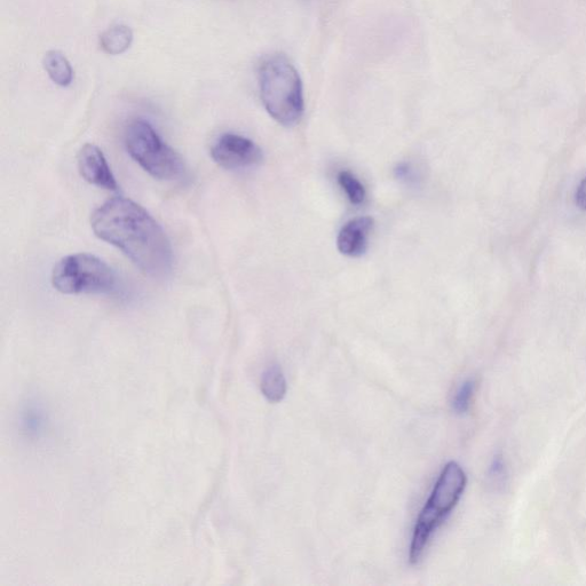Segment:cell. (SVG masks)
<instances>
[{
    "label": "cell",
    "instance_id": "obj_10",
    "mask_svg": "<svg viewBox=\"0 0 586 586\" xmlns=\"http://www.w3.org/2000/svg\"><path fill=\"white\" fill-rule=\"evenodd\" d=\"M43 66L53 83L61 87H67L73 83V67L60 51L47 52L43 59Z\"/></svg>",
    "mask_w": 586,
    "mask_h": 586
},
{
    "label": "cell",
    "instance_id": "obj_13",
    "mask_svg": "<svg viewBox=\"0 0 586 586\" xmlns=\"http://www.w3.org/2000/svg\"><path fill=\"white\" fill-rule=\"evenodd\" d=\"M338 182L340 187H342L346 193L348 200L353 204L359 205L366 200V188H364L361 181L350 171L339 172Z\"/></svg>",
    "mask_w": 586,
    "mask_h": 586
},
{
    "label": "cell",
    "instance_id": "obj_6",
    "mask_svg": "<svg viewBox=\"0 0 586 586\" xmlns=\"http://www.w3.org/2000/svg\"><path fill=\"white\" fill-rule=\"evenodd\" d=\"M211 157L221 168L241 170L263 161V152L252 140L240 134L226 133L211 148Z\"/></svg>",
    "mask_w": 586,
    "mask_h": 586
},
{
    "label": "cell",
    "instance_id": "obj_7",
    "mask_svg": "<svg viewBox=\"0 0 586 586\" xmlns=\"http://www.w3.org/2000/svg\"><path fill=\"white\" fill-rule=\"evenodd\" d=\"M78 170L89 184L117 192L118 184L102 150L87 144L78 154Z\"/></svg>",
    "mask_w": 586,
    "mask_h": 586
},
{
    "label": "cell",
    "instance_id": "obj_16",
    "mask_svg": "<svg viewBox=\"0 0 586 586\" xmlns=\"http://www.w3.org/2000/svg\"><path fill=\"white\" fill-rule=\"evenodd\" d=\"M575 202L578 208L586 211V177L576 189Z\"/></svg>",
    "mask_w": 586,
    "mask_h": 586
},
{
    "label": "cell",
    "instance_id": "obj_15",
    "mask_svg": "<svg viewBox=\"0 0 586 586\" xmlns=\"http://www.w3.org/2000/svg\"><path fill=\"white\" fill-rule=\"evenodd\" d=\"M489 478L492 479L495 483L504 482L506 478V470L503 457L501 455H497L494 458L492 465H490Z\"/></svg>",
    "mask_w": 586,
    "mask_h": 586
},
{
    "label": "cell",
    "instance_id": "obj_2",
    "mask_svg": "<svg viewBox=\"0 0 586 586\" xmlns=\"http://www.w3.org/2000/svg\"><path fill=\"white\" fill-rule=\"evenodd\" d=\"M260 97L277 123L297 124L304 115L302 79L292 63L282 54L268 57L259 68Z\"/></svg>",
    "mask_w": 586,
    "mask_h": 586
},
{
    "label": "cell",
    "instance_id": "obj_8",
    "mask_svg": "<svg viewBox=\"0 0 586 586\" xmlns=\"http://www.w3.org/2000/svg\"><path fill=\"white\" fill-rule=\"evenodd\" d=\"M374 227L370 217L355 218L342 228L337 239L340 253L348 257H360L367 251L369 236Z\"/></svg>",
    "mask_w": 586,
    "mask_h": 586
},
{
    "label": "cell",
    "instance_id": "obj_14",
    "mask_svg": "<svg viewBox=\"0 0 586 586\" xmlns=\"http://www.w3.org/2000/svg\"><path fill=\"white\" fill-rule=\"evenodd\" d=\"M474 391L475 382L472 379L466 380V382L458 388L453 400V409L456 414L464 415L469 411Z\"/></svg>",
    "mask_w": 586,
    "mask_h": 586
},
{
    "label": "cell",
    "instance_id": "obj_4",
    "mask_svg": "<svg viewBox=\"0 0 586 586\" xmlns=\"http://www.w3.org/2000/svg\"><path fill=\"white\" fill-rule=\"evenodd\" d=\"M53 288L63 295H120L121 282L104 260L77 253L63 258L53 268Z\"/></svg>",
    "mask_w": 586,
    "mask_h": 586
},
{
    "label": "cell",
    "instance_id": "obj_1",
    "mask_svg": "<svg viewBox=\"0 0 586 586\" xmlns=\"http://www.w3.org/2000/svg\"><path fill=\"white\" fill-rule=\"evenodd\" d=\"M91 226L100 240L114 245L153 279H166L173 269V249L168 235L150 213L138 203L114 197L91 217Z\"/></svg>",
    "mask_w": 586,
    "mask_h": 586
},
{
    "label": "cell",
    "instance_id": "obj_12",
    "mask_svg": "<svg viewBox=\"0 0 586 586\" xmlns=\"http://www.w3.org/2000/svg\"><path fill=\"white\" fill-rule=\"evenodd\" d=\"M133 42V33L128 26L109 28L100 36V46L109 55H120L128 51Z\"/></svg>",
    "mask_w": 586,
    "mask_h": 586
},
{
    "label": "cell",
    "instance_id": "obj_3",
    "mask_svg": "<svg viewBox=\"0 0 586 586\" xmlns=\"http://www.w3.org/2000/svg\"><path fill=\"white\" fill-rule=\"evenodd\" d=\"M467 478L462 466L449 462L435 483L429 501L424 505L411 538L409 560L417 564L435 530L455 509L466 488Z\"/></svg>",
    "mask_w": 586,
    "mask_h": 586
},
{
    "label": "cell",
    "instance_id": "obj_11",
    "mask_svg": "<svg viewBox=\"0 0 586 586\" xmlns=\"http://www.w3.org/2000/svg\"><path fill=\"white\" fill-rule=\"evenodd\" d=\"M260 390L264 397L272 403H279L287 395L288 385L282 369L276 364L264 371L261 376Z\"/></svg>",
    "mask_w": 586,
    "mask_h": 586
},
{
    "label": "cell",
    "instance_id": "obj_9",
    "mask_svg": "<svg viewBox=\"0 0 586 586\" xmlns=\"http://www.w3.org/2000/svg\"><path fill=\"white\" fill-rule=\"evenodd\" d=\"M18 424L23 437L33 442L41 441L50 430L49 411L39 401H28L20 409Z\"/></svg>",
    "mask_w": 586,
    "mask_h": 586
},
{
    "label": "cell",
    "instance_id": "obj_5",
    "mask_svg": "<svg viewBox=\"0 0 586 586\" xmlns=\"http://www.w3.org/2000/svg\"><path fill=\"white\" fill-rule=\"evenodd\" d=\"M125 147L142 169L158 180H177L184 177L182 158L161 138L153 125L145 120H134L125 130Z\"/></svg>",
    "mask_w": 586,
    "mask_h": 586
}]
</instances>
